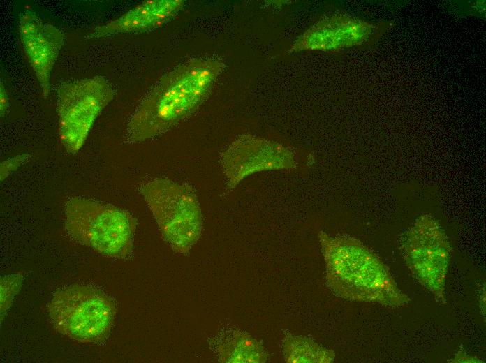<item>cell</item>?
Returning a JSON list of instances; mask_svg holds the SVG:
<instances>
[{
    "mask_svg": "<svg viewBox=\"0 0 486 363\" xmlns=\"http://www.w3.org/2000/svg\"><path fill=\"white\" fill-rule=\"evenodd\" d=\"M223 69L219 60L197 58L163 75L131 117L128 140L152 138L191 116L208 97Z\"/></svg>",
    "mask_w": 486,
    "mask_h": 363,
    "instance_id": "cell-1",
    "label": "cell"
},
{
    "mask_svg": "<svg viewBox=\"0 0 486 363\" xmlns=\"http://www.w3.org/2000/svg\"><path fill=\"white\" fill-rule=\"evenodd\" d=\"M318 239L327 284L337 296L391 307L403 306L410 302L386 265L360 240L323 231L319 232Z\"/></svg>",
    "mask_w": 486,
    "mask_h": 363,
    "instance_id": "cell-2",
    "label": "cell"
},
{
    "mask_svg": "<svg viewBox=\"0 0 486 363\" xmlns=\"http://www.w3.org/2000/svg\"><path fill=\"white\" fill-rule=\"evenodd\" d=\"M64 214L65 230L74 241L109 258L131 255L138 222L126 210L73 197L66 202Z\"/></svg>",
    "mask_w": 486,
    "mask_h": 363,
    "instance_id": "cell-3",
    "label": "cell"
},
{
    "mask_svg": "<svg viewBox=\"0 0 486 363\" xmlns=\"http://www.w3.org/2000/svg\"><path fill=\"white\" fill-rule=\"evenodd\" d=\"M47 312L54 328L79 343L100 344L111 331L116 306L103 291L75 284L54 293Z\"/></svg>",
    "mask_w": 486,
    "mask_h": 363,
    "instance_id": "cell-4",
    "label": "cell"
},
{
    "mask_svg": "<svg viewBox=\"0 0 486 363\" xmlns=\"http://www.w3.org/2000/svg\"><path fill=\"white\" fill-rule=\"evenodd\" d=\"M161 237L172 249L186 254L199 239L202 218L193 189L165 178L150 180L140 187Z\"/></svg>",
    "mask_w": 486,
    "mask_h": 363,
    "instance_id": "cell-5",
    "label": "cell"
},
{
    "mask_svg": "<svg viewBox=\"0 0 486 363\" xmlns=\"http://www.w3.org/2000/svg\"><path fill=\"white\" fill-rule=\"evenodd\" d=\"M115 95L108 81L100 76L60 86L57 103L58 133L68 153L75 154L82 148L96 117Z\"/></svg>",
    "mask_w": 486,
    "mask_h": 363,
    "instance_id": "cell-6",
    "label": "cell"
},
{
    "mask_svg": "<svg viewBox=\"0 0 486 363\" xmlns=\"http://www.w3.org/2000/svg\"><path fill=\"white\" fill-rule=\"evenodd\" d=\"M402 249L412 275L438 302L446 304L451 246L439 221L427 214L419 216L406 232Z\"/></svg>",
    "mask_w": 486,
    "mask_h": 363,
    "instance_id": "cell-7",
    "label": "cell"
},
{
    "mask_svg": "<svg viewBox=\"0 0 486 363\" xmlns=\"http://www.w3.org/2000/svg\"><path fill=\"white\" fill-rule=\"evenodd\" d=\"M220 163L230 189L252 174L298 165L297 157L288 147L251 134L241 135L229 144L221 154Z\"/></svg>",
    "mask_w": 486,
    "mask_h": 363,
    "instance_id": "cell-8",
    "label": "cell"
},
{
    "mask_svg": "<svg viewBox=\"0 0 486 363\" xmlns=\"http://www.w3.org/2000/svg\"><path fill=\"white\" fill-rule=\"evenodd\" d=\"M18 31L24 52L46 98L50 91L51 72L64 43V34L30 9L21 13Z\"/></svg>",
    "mask_w": 486,
    "mask_h": 363,
    "instance_id": "cell-9",
    "label": "cell"
},
{
    "mask_svg": "<svg viewBox=\"0 0 486 363\" xmlns=\"http://www.w3.org/2000/svg\"><path fill=\"white\" fill-rule=\"evenodd\" d=\"M378 27L344 13L325 16L299 36L290 52L306 50L334 51L362 45Z\"/></svg>",
    "mask_w": 486,
    "mask_h": 363,
    "instance_id": "cell-10",
    "label": "cell"
},
{
    "mask_svg": "<svg viewBox=\"0 0 486 363\" xmlns=\"http://www.w3.org/2000/svg\"><path fill=\"white\" fill-rule=\"evenodd\" d=\"M184 5L183 0L145 1L118 18L96 27L88 38H99L156 29L173 19Z\"/></svg>",
    "mask_w": 486,
    "mask_h": 363,
    "instance_id": "cell-11",
    "label": "cell"
},
{
    "mask_svg": "<svg viewBox=\"0 0 486 363\" xmlns=\"http://www.w3.org/2000/svg\"><path fill=\"white\" fill-rule=\"evenodd\" d=\"M209 346L221 362L263 363L269 360V355L262 343L240 330L220 332L211 339Z\"/></svg>",
    "mask_w": 486,
    "mask_h": 363,
    "instance_id": "cell-12",
    "label": "cell"
},
{
    "mask_svg": "<svg viewBox=\"0 0 486 363\" xmlns=\"http://www.w3.org/2000/svg\"><path fill=\"white\" fill-rule=\"evenodd\" d=\"M283 353L288 363H330L334 362L335 353L319 345L314 340L290 333L285 334Z\"/></svg>",
    "mask_w": 486,
    "mask_h": 363,
    "instance_id": "cell-13",
    "label": "cell"
},
{
    "mask_svg": "<svg viewBox=\"0 0 486 363\" xmlns=\"http://www.w3.org/2000/svg\"><path fill=\"white\" fill-rule=\"evenodd\" d=\"M22 283L20 273L3 277L1 281V320L11 306L13 297L19 292Z\"/></svg>",
    "mask_w": 486,
    "mask_h": 363,
    "instance_id": "cell-14",
    "label": "cell"
},
{
    "mask_svg": "<svg viewBox=\"0 0 486 363\" xmlns=\"http://www.w3.org/2000/svg\"><path fill=\"white\" fill-rule=\"evenodd\" d=\"M29 156V154H23L1 162V181L4 180L10 174L16 170Z\"/></svg>",
    "mask_w": 486,
    "mask_h": 363,
    "instance_id": "cell-15",
    "label": "cell"
},
{
    "mask_svg": "<svg viewBox=\"0 0 486 363\" xmlns=\"http://www.w3.org/2000/svg\"><path fill=\"white\" fill-rule=\"evenodd\" d=\"M9 108V98L6 89L1 81L0 83V112L1 117H3L8 112Z\"/></svg>",
    "mask_w": 486,
    "mask_h": 363,
    "instance_id": "cell-16",
    "label": "cell"
}]
</instances>
